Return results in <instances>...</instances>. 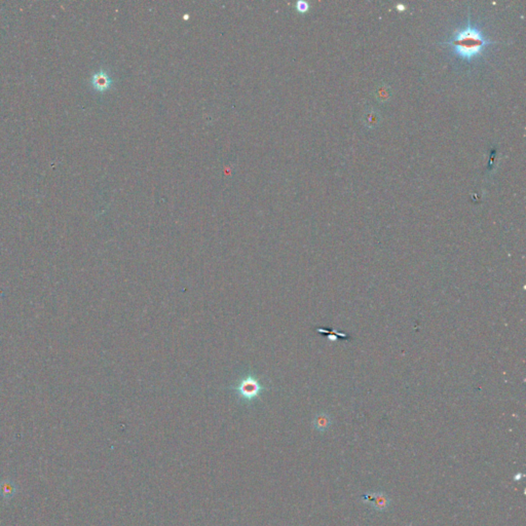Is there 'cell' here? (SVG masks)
Instances as JSON below:
<instances>
[{"mask_svg":"<svg viewBox=\"0 0 526 526\" xmlns=\"http://www.w3.org/2000/svg\"><path fill=\"white\" fill-rule=\"evenodd\" d=\"M492 44L481 30L470 23L464 28L456 30L452 37L444 43L453 49L456 56L466 61H472L481 56L484 49Z\"/></svg>","mask_w":526,"mask_h":526,"instance_id":"1","label":"cell"},{"mask_svg":"<svg viewBox=\"0 0 526 526\" xmlns=\"http://www.w3.org/2000/svg\"><path fill=\"white\" fill-rule=\"evenodd\" d=\"M233 389L240 398L247 401H252L261 394V392L265 390V387L259 382L255 376L249 375L242 378Z\"/></svg>","mask_w":526,"mask_h":526,"instance_id":"2","label":"cell"},{"mask_svg":"<svg viewBox=\"0 0 526 526\" xmlns=\"http://www.w3.org/2000/svg\"><path fill=\"white\" fill-rule=\"evenodd\" d=\"M364 502L370 503V505L376 511L383 512L389 509L391 499L385 492H370L363 496Z\"/></svg>","mask_w":526,"mask_h":526,"instance_id":"3","label":"cell"},{"mask_svg":"<svg viewBox=\"0 0 526 526\" xmlns=\"http://www.w3.org/2000/svg\"><path fill=\"white\" fill-rule=\"evenodd\" d=\"M91 82H92V86L94 87V89H96L99 92H103V91L108 90L111 87V85H112L111 77L104 70H101V71L95 73L93 75Z\"/></svg>","mask_w":526,"mask_h":526,"instance_id":"4","label":"cell"},{"mask_svg":"<svg viewBox=\"0 0 526 526\" xmlns=\"http://www.w3.org/2000/svg\"><path fill=\"white\" fill-rule=\"evenodd\" d=\"M315 426L316 428L319 430V431H324L326 429H328V427L330 426V420L328 418V416H325V415H320L316 418L315 420Z\"/></svg>","mask_w":526,"mask_h":526,"instance_id":"5","label":"cell"},{"mask_svg":"<svg viewBox=\"0 0 526 526\" xmlns=\"http://www.w3.org/2000/svg\"><path fill=\"white\" fill-rule=\"evenodd\" d=\"M365 123H366V125H368L370 127H372L373 125H377V123H378V114L373 112V111H370L365 116Z\"/></svg>","mask_w":526,"mask_h":526,"instance_id":"6","label":"cell"},{"mask_svg":"<svg viewBox=\"0 0 526 526\" xmlns=\"http://www.w3.org/2000/svg\"><path fill=\"white\" fill-rule=\"evenodd\" d=\"M309 9H310V6L307 2H302V0H300V2L296 3V10L301 14L307 13L309 11Z\"/></svg>","mask_w":526,"mask_h":526,"instance_id":"7","label":"cell"}]
</instances>
